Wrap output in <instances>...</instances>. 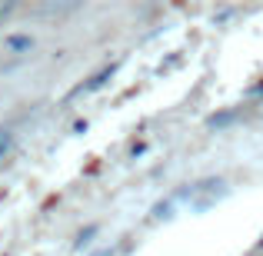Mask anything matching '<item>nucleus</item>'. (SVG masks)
<instances>
[{
    "mask_svg": "<svg viewBox=\"0 0 263 256\" xmlns=\"http://www.w3.org/2000/svg\"><path fill=\"white\" fill-rule=\"evenodd\" d=\"M30 44H33L30 37H10V40H7V47H10V50H24V47H30Z\"/></svg>",
    "mask_w": 263,
    "mask_h": 256,
    "instance_id": "f257e3e1",
    "label": "nucleus"
},
{
    "mask_svg": "<svg viewBox=\"0 0 263 256\" xmlns=\"http://www.w3.org/2000/svg\"><path fill=\"white\" fill-rule=\"evenodd\" d=\"M93 233H97V226H87V230L80 233V246H84V243H90V237H93Z\"/></svg>",
    "mask_w": 263,
    "mask_h": 256,
    "instance_id": "f03ea898",
    "label": "nucleus"
},
{
    "mask_svg": "<svg viewBox=\"0 0 263 256\" xmlns=\"http://www.w3.org/2000/svg\"><path fill=\"white\" fill-rule=\"evenodd\" d=\"M0 10H4V7H0Z\"/></svg>",
    "mask_w": 263,
    "mask_h": 256,
    "instance_id": "7ed1b4c3",
    "label": "nucleus"
}]
</instances>
